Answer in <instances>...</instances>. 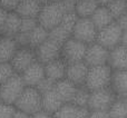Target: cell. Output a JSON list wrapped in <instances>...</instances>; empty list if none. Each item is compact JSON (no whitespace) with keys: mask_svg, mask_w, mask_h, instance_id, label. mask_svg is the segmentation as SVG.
I'll list each match as a JSON object with an SVG mask.
<instances>
[{"mask_svg":"<svg viewBox=\"0 0 127 118\" xmlns=\"http://www.w3.org/2000/svg\"><path fill=\"white\" fill-rule=\"evenodd\" d=\"M69 11H75V9L67 6L62 0H50L49 2L42 4L37 19L40 26L47 30H51L60 24L65 13Z\"/></svg>","mask_w":127,"mask_h":118,"instance_id":"obj_1","label":"cell"},{"mask_svg":"<svg viewBox=\"0 0 127 118\" xmlns=\"http://www.w3.org/2000/svg\"><path fill=\"white\" fill-rule=\"evenodd\" d=\"M113 69L110 68V66L108 63L107 65L89 67L87 77H86L85 86L87 87V89L89 91L110 87Z\"/></svg>","mask_w":127,"mask_h":118,"instance_id":"obj_2","label":"cell"},{"mask_svg":"<svg viewBox=\"0 0 127 118\" xmlns=\"http://www.w3.org/2000/svg\"><path fill=\"white\" fill-rule=\"evenodd\" d=\"M26 87L21 75L16 72L7 81L0 85V101L15 105L16 100L19 98Z\"/></svg>","mask_w":127,"mask_h":118,"instance_id":"obj_3","label":"cell"},{"mask_svg":"<svg viewBox=\"0 0 127 118\" xmlns=\"http://www.w3.org/2000/svg\"><path fill=\"white\" fill-rule=\"evenodd\" d=\"M15 107L18 110L26 113L28 115H32L38 110L42 109L41 106V94L36 87L27 86L19 98L16 100Z\"/></svg>","mask_w":127,"mask_h":118,"instance_id":"obj_4","label":"cell"},{"mask_svg":"<svg viewBox=\"0 0 127 118\" xmlns=\"http://www.w3.org/2000/svg\"><path fill=\"white\" fill-rule=\"evenodd\" d=\"M78 16L75 11H69L66 12L65 16L63 17L62 21L58 26L49 30V38L57 41L63 46L64 42L67 41L72 35V30L78 20Z\"/></svg>","mask_w":127,"mask_h":118,"instance_id":"obj_5","label":"cell"},{"mask_svg":"<svg viewBox=\"0 0 127 118\" xmlns=\"http://www.w3.org/2000/svg\"><path fill=\"white\" fill-rule=\"evenodd\" d=\"M117 98V95L110 87L90 91L88 100L89 110H108Z\"/></svg>","mask_w":127,"mask_h":118,"instance_id":"obj_6","label":"cell"},{"mask_svg":"<svg viewBox=\"0 0 127 118\" xmlns=\"http://www.w3.org/2000/svg\"><path fill=\"white\" fill-rule=\"evenodd\" d=\"M98 29L95 27L90 18H78L74 27L71 37L86 45H90L96 41Z\"/></svg>","mask_w":127,"mask_h":118,"instance_id":"obj_7","label":"cell"},{"mask_svg":"<svg viewBox=\"0 0 127 118\" xmlns=\"http://www.w3.org/2000/svg\"><path fill=\"white\" fill-rule=\"evenodd\" d=\"M88 45L70 37L62 46V58L66 63H72L83 61L85 59Z\"/></svg>","mask_w":127,"mask_h":118,"instance_id":"obj_8","label":"cell"},{"mask_svg":"<svg viewBox=\"0 0 127 118\" xmlns=\"http://www.w3.org/2000/svg\"><path fill=\"white\" fill-rule=\"evenodd\" d=\"M122 35H123L122 28L117 25L116 21H113L105 28L98 30L96 42H98L105 48H107L108 50H110L116 46L121 45Z\"/></svg>","mask_w":127,"mask_h":118,"instance_id":"obj_9","label":"cell"},{"mask_svg":"<svg viewBox=\"0 0 127 118\" xmlns=\"http://www.w3.org/2000/svg\"><path fill=\"white\" fill-rule=\"evenodd\" d=\"M37 60L41 63H47L62 57V45L48 37L41 45L35 49Z\"/></svg>","mask_w":127,"mask_h":118,"instance_id":"obj_10","label":"cell"},{"mask_svg":"<svg viewBox=\"0 0 127 118\" xmlns=\"http://www.w3.org/2000/svg\"><path fill=\"white\" fill-rule=\"evenodd\" d=\"M35 61H37L35 49L30 47H19L11 59L10 63L12 65L15 71L21 75Z\"/></svg>","mask_w":127,"mask_h":118,"instance_id":"obj_11","label":"cell"},{"mask_svg":"<svg viewBox=\"0 0 127 118\" xmlns=\"http://www.w3.org/2000/svg\"><path fill=\"white\" fill-rule=\"evenodd\" d=\"M108 58H109V50L104 46H101L100 44L95 41L87 46L84 61L89 67H93V66L107 65Z\"/></svg>","mask_w":127,"mask_h":118,"instance_id":"obj_12","label":"cell"},{"mask_svg":"<svg viewBox=\"0 0 127 118\" xmlns=\"http://www.w3.org/2000/svg\"><path fill=\"white\" fill-rule=\"evenodd\" d=\"M89 66L85 61L68 63L66 68V78L77 86H84L86 81V77L88 74Z\"/></svg>","mask_w":127,"mask_h":118,"instance_id":"obj_13","label":"cell"},{"mask_svg":"<svg viewBox=\"0 0 127 118\" xmlns=\"http://www.w3.org/2000/svg\"><path fill=\"white\" fill-rule=\"evenodd\" d=\"M26 86L29 87H36L42 79L46 77L45 74V65L39 61H35L32 65H30L24 72L21 74Z\"/></svg>","mask_w":127,"mask_h":118,"instance_id":"obj_14","label":"cell"},{"mask_svg":"<svg viewBox=\"0 0 127 118\" xmlns=\"http://www.w3.org/2000/svg\"><path fill=\"white\" fill-rule=\"evenodd\" d=\"M88 115L89 109L87 107H80L71 103H66L55 114H53V118H88Z\"/></svg>","mask_w":127,"mask_h":118,"instance_id":"obj_15","label":"cell"},{"mask_svg":"<svg viewBox=\"0 0 127 118\" xmlns=\"http://www.w3.org/2000/svg\"><path fill=\"white\" fill-rule=\"evenodd\" d=\"M108 65L113 70L127 69V47L118 45L109 50Z\"/></svg>","mask_w":127,"mask_h":118,"instance_id":"obj_16","label":"cell"},{"mask_svg":"<svg viewBox=\"0 0 127 118\" xmlns=\"http://www.w3.org/2000/svg\"><path fill=\"white\" fill-rule=\"evenodd\" d=\"M66 68H67V63L60 57L45 63V74L47 78L57 83L60 79L66 78Z\"/></svg>","mask_w":127,"mask_h":118,"instance_id":"obj_17","label":"cell"},{"mask_svg":"<svg viewBox=\"0 0 127 118\" xmlns=\"http://www.w3.org/2000/svg\"><path fill=\"white\" fill-rule=\"evenodd\" d=\"M19 46L15 38L9 36H0V62H10Z\"/></svg>","mask_w":127,"mask_h":118,"instance_id":"obj_18","label":"cell"},{"mask_svg":"<svg viewBox=\"0 0 127 118\" xmlns=\"http://www.w3.org/2000/svg\"><path fill=\"white\" fill-rule=\"evenodd\" d=\"M110 88L114 90L117 97L125 98L127 96V69L113 70Z\"/></svg>","mask_w":127,"mask_h":118,"instance_id":"obj_19","label":"cell"},{"mask_svg":"<svg viewBox=\"0 0 127 118\" xmlns=\"http://www.w3.org/2000/svg\"><path fill=\"white\" fill-rule=\"evenodd\" d=\"M77 88H78V86L75 85L72 81H70L67 78L60 79L55 85L56 92L59 95V97L63 99V101L65 104L72 101V98H74L75 94L77 91Z\"/></svg>","mask_w":127,"mask_h":118,"instance_id":"obj_20","label":"cell"},{"mask_svg":"<svg viewBox=\"0 0 127 118\" xmlns=\"http://www.w3.org/2000/svg\"><path fill=\"white\" fill-rule=\"evenodd\" d=\"M63 99L59 97V95L56 92L55 89L49 90L47 92L41 94V106L42 109L50 113L51 115L55 114L58 109L64 105Z\"/></svg>","mask_w":127,"mask_h":118,"instance_id":"obj_21","label":"cell"},{"mask_svg":"<svg viewBox=\"0 0 127 118\" xmlns=\"http://www.w3.org/2000/svg\"><path fill=\"white\" fill-rule=\"evenodd\" d=\"M41 7L36 0H21L15 11L21 18H38Z\"/></svg>","mask_w":127,"mask_h":118,"instance_id":"obj_22","label":"cell"},{"mask_svg":"<svg viewBox=\"0 0 127 118\" xmlns=\"http://www.w3.org/2000/svg\"><path fill=\"white\" fill-rule=\"evenodd\" d=\"M90 19H92L95 27H96L98 30L105 28L106 26H108V25H110L113 21H115V19L113 18L110 11L108 10L107 6H103V4H100V6L95 10V12L92 15Z\"/></svg>","mask_w":127,"mask_h":118,"instance_id":"obj_23","label":"cell"},{"mask_svg":"<svg viewBox=\"0 0 127 118\" xmlns=\"http://www.w3.org/2000/svg\"><path fill=\"white\" fill-rule=\"evenodd\" d=\"M21 19L22 18L18 15L16 11H9L6 18L3 27V36H9V37H15L20 31L21 27Z\"/></svg>","mask_w":127,"mask_h":118,"instance_id":"obj_24","label":"cell"},{"mask_svg":"<svg viewBox=\"0 0 127 118\" xmlns=\"http://www.w3.org/2000/svg\"><path fill=\"white\" fill-rule=\"evenodd\" d=\"M99 6L98 0H79L75 6V12L79 18H90Z\"/></svg>","mask_w":127,"mask_h":118,"instance_id":"obj_25","label":"cell"},{"mask_svg":"<svg viewBox=\"0 0 127 118\" xmlns=\"http://www.w3.org/2000/svg\"><path fill=\"white\" fill-rule=\"evenodd\" d=\"M49 37V30L38 25L31 32H29V47L36 49Z\"/></svg>","mask_w":127,"mask_h":118,"instance_id":"obj_26","label":"cell"},{"mask_svg":"<svg viewBox=\"0 0 127 118\" xmlns=\"http://www.w3.org/2000/svg\"><path fill=\"white\" fill-rule=\"evenodd\" d=\"M109 118H127V103L125 98L117 97L108 109Z\"/></svg>","mask_w":127,"mask_h":118,"instance_id":"obj_27","label":"cell"},{"mask_svg":"<svg viewBox=\"0 0 127 118\" xmlns=\"http://www.w3.org/2000/svg\"><path fill=\"white\" fill-rule=\"evenodd\" d=\"M89 95H90V91L87 89V87L85 85L78 86L76 94H75L74 98H72L71 104H75V105L80 106V107H87L88 100H89Z\"/></svg>","mask_w":127,"mask_h":118,"instance_id":"obj_28","label":"cell"},{"mask_svg":"<svg viewBox=\"0 0 127 118\" xmlns=\"http://www.w3.org/2000/svg\"><path fill=\"white\" fill-rule=\"evenodd\" d=\"M107 8L112 13L113 18L116 20L118 17L127 12V1L126 0H114L107 4Z\"/></svg>","mask_w":127,"mask_h":118,"instance_id":"obj_29","label":"cell"},{"mask_svg":"<svg viewBox=\"0 0 127 118\" xmlns=\"http://www.w3.org/2000/svg\"><path fill=\"white\" fill-rule=\"evenodd\" d=\"M15 74L16 71L10 62H0V85L7 81Z\"/></svg>","mask_w":127,"mask_h":118,"instance_id":"obj_30","label":"cell"},{"mask_svg":"<svg viewBox=\"0 0 127 118\" xmlns=\"http://www.w3.org/2000/svg\"><path fill=\"white\" fill-rule=\"evenodd\" d=\"M39 25L37 18H22L21 19V27L19 32H31L36 27Z\"/></svg>","mask_w":127,"mask_h":118,"instance_id":"obj_31","label":"cell"},{"mask_svg":"<svg viewBox=\"0 0 127 118\" xmlns=\"http://www.w3.org/2000/svg\"><path fill=\"white\" fill-rule=\"evenodd\" d=\"M17 108L15 105L6 104L0 101V118H12Z\"/></svg>","mask_w":127,"mask_h":118,"instance_id":"obj_32","label":"cell"},{"mask_svg":"<svg viewBox=\"0 0 127 118\" xmlns=\"http://www.w3.org/2000/svg\"><path fill=\"white\" fill-rule=\"evenodd\" d=\"M55 85H56V83L54 80L45 77V78L36 86V88L39 90L40 94H44V92H47V91H49V90L55 89Z\"/></svg>","mask_w":127,"mask_h":118,"instance_id":"obj_33","label":"cell"},{"mask_svg":"<svg viewBox=\"0 0 127 118\" xmlns=\"http://www.w3.org/2000/svg\"><path fill=\"white\" fill-rule=\"evenodd\" d=\"M21 0H0V7L7 11H15Z\"/></svg>","mask_w":127,"mask_h":118,"instance_id":"obj_34","label":"cell"},{"mask_svg":"<svg viewBox=\"0 0 127 118\" xmlns=\"http://www.w3.org/2000/svg\"><path fill=\"white\" fill-rule=\"evenodd\" d=\"M13 38L19 47H29V33L18 32Z\"/></svg>","mask_w":127,"mask_h":118,"instance_id":"obj_35","label":"cell"},{"mask_svg":"<svg viewBox=\"0 0 127 118\" xmlns=\"http://www.w3.org/2000/svg\"><path fill=\"white\" fill-rule=\"evenodd\" d=\"M88 118H109L108 110H89Z\"/></svg>","mask_w":127,"mask_h":118,"instance_id":"obj_36","label":"cell"},{"mask_svg":"<svg viewBox=\"0 0 127 118\" xmlns=\"http://www.w3.org/2000/svg\"><path fill=\"white\" fill-rule=\"evenodd\" d=\"M8 12L9 11L4 10L3 8L0 7V36H2V32H3V27H4V22H6V18Z\"/></svg>","mask_w":127,"mask_h":118,"instance_id":"obj_37","label":"cell"},{"mask_svg":"<svg viewBox=\"0 0 127 118\" xmlns=\"http://www.w3.org/2000/svg\"><path fill=\"white\" fill-rule=\"evenodd\" d=\"M115 21L117 22V25H118L119 27L122 28V30H127V12L124 13V15H122L121 17H118Z\"/></svg>","mask_w":127,"mask_h":118,"instance_id":"obj_38","label":"cell"},{"mask_svg":"<svg viewBox=\"0 0 127 118\" xmlns=\"http://www.w3.org/2000/svg\"><path fill=\"white\" fill-rule=\"evenodd\" d=\"M30 118H53V115L44 109H40L37 113H33L32 115H30Z\"/></svg>","mask_w":127,"mask_h":118,"instance_id":"obj_39","label":"cell"},{"mask_svg":"<svg viewBox=\"0 0 127 118\" xmlns=\"http://www.w3.org/2000/svg\"><path fill=\"white\" fill-rule=\"evenodd\" d=\"M12 118H30V115H28V114H26V113L21 112V110H18L17 109Z\"/></svg>","mask_w":127,"mask_h":118,"instance_id":"obj_40","label":"cell"},{"mask_svg":"<svg viewBox=\"0 0 127 118\" xmlns=\"http://www.w3.org/2000/svg\"><path fill=\"white\" fill-rule=\"evenodd\" d=\"M121 45L127 47V30L123 31V35H122V40H121Z\"/></svg>","mask_w":127,"mask_h":118,"instance_id":"obj_41","label":"cell"},{"mask_svg":"<svg viewBox=\"0 0 127 118\" xmlns=\"http://www.w3.org/2000/svg\"><path fill=\"white\" fill-rule=\"evenodd\" d=\"M62 1L65 2L67 6H69V7H71V8L75 9V6H76V3L79 1V0H62Z\"/></svg>","mask_w":127,"mask_h":118,"instance_id":"obj_42","label":"cell"},{"mask_svg":"<svg viewBox=\"0 0 127 118\" xmlns=\"http://www.w3.org/2000/svg\"><path fill=\"white\" fill-rule=\"evenodd\" d=\"M112 1H114V0H98V2L100 4H103V6H107V4L110 3Z\"/></svg>","mask_w":127,"mask_h":118,"instance_id":"obj_43","label":"cell"},{"mask_svg":"<svg viewBox=\"0 0 127 118\" xmlns=\"http://www.w3.org/2000/svg\"><path fill=\"white\" fill-rule=\"evenodd\" d=\"M36 1H37V2H39V3L42 6V4H45V3H47V2H49V1H50V0H36Z\"/></svg>","mask_w":127,"mask_h":118,"instance_id":"obj_44","label":"cell"},{"mask_svg":"<svg viewBox=\"0 0 127 118\" xmlns=\"http://www.w3.org/2000/svg\"><path fill=\"white\" fill-rule=\"evenodd\" d=\"M125 100H126V103H127V96L125 97Z\"/></svg>","mask_w":127,"mask_h":118,"instance_id":"obj_45","label":"cell"},{"mask_svg":"<svg viewBox=\"0 0 127 118\" xmlns=\"http://www.w3.org/2000/svg\"><path fill=\"white\" fill-rule=\"evenodd\" d=\"M126 1H127V0H126Z\"/></svg>","mask_w":127,"mask_h":118,"instance_id":"obj_46","label":"cell"}]
</instances>
